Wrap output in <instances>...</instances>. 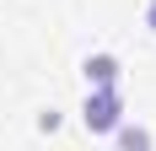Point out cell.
<instances>
[{
  "mask_svg": "<svg viewBox=\"0 0 156 151\" xmlns=\"http://www.w3.org/2000/svg\"><path fill=\"white\" fill-rule=\"evenodd\" d=\"M81 124H86V135H113V130L124 124V92L119 87H86Z\"/></svg>",
  "mask_w": 156,
  "mask_h": 151,
  "instance_id": "1",
  "label": "cell"
},
{
  "mask_svg": "<svg viewBox=\"0 0 156 151\" xmlns=\"http://www.w3.org/2000/svg\"><path fill=\"white\" fill-rule=\"evenodd\" d=\"M81 76H86V87H119L124 81V65H119V54H86Z\"/></svg>",
  "mask_w": 156,
  "mask_h": 151,
  "instance_id": "2",
  "label": "cell"
},
{
  "mask_svg": "<svg viewBox=\"0 0 156 151\" xmlns=\"http://www.w3.org/2000/svg\"><path fill=\"white\" fill-rule=\"evenodd\" d=\"M113 140H119V151H156V140H151V130H145V124H119V130H113Z\"/></svg>",
  "mask_w": 156,
  "mask_h": 151,
  "instance_id": "3",
  "label": "cell"
},
{
  "mask_svg": "<svg viewBox=\"0 0 156 151\" xmlns=\"http://www.w3.org/2000/svg\"><path fill=\"white\" fill-rule=\"evenodd\" d=\"M38 130H43V135H54V130H59V113H54V108H48V113H38Z\"/></svg>",
  "mask_w": 156,
  "mask_h": 151,
  "instance_id": "4",
  "label": "cell"
},
{
  "mask_svg": "<svg viewBox=\"0 0 156 151\" xmlns=\"http://www.w3.org/2000/svg\"><path fill=\"white\" fill-rule=\"evenodd\" d=\"M145 27L156 32V0H145Z\"/></svg>",
  "mask_w": 156,
  "mask_h": 151,
  "instance_id": "5",
  "label": "cell"
}]
</instances>
